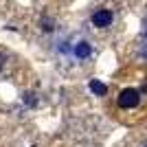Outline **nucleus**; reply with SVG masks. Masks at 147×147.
<instances>
[{
  "label": "nucleus",
  "instance_id": "1",
  "mask_svg": "<svg viewBox=\"0 0 147 147\" xmlns=\"http://www.w3.org/2000/svg\"><path fill=\"white\" fill-rule=\"evenodd\" d=\"M141 101V94L136 88H125V90L119 94V105H121L123 110H129V108H136Z\"/></svg>",
  "mask_w": 147,
  "mask_h": 147
},
{
  "label": "nucleus",
  "instance_id": "2",
  "mask_svg": "<svg viewBox=\"0 0 147 147\" xmlns=\"http://www.w3.org/2000/svg\"><path fill=\"white\" fill-rule=\"evenodd\" d=\"M112 20H114V13H112L110 9H99V11L92 13L90 22L97 26V29H105V26L112 24Z\"/></svg>",
  "mask_w": 147,
  "mask_h": 147
},
{
  "label": "nucleus",
  "instance_id": "3",
  "mask_svg": "<svg viewBox=\"0 0 147 147\" xmlns=\"http://www.w3.org/2000/svg\"><path fill=\"white\" fill-rule=\"evenodd\" d=\"M73 55L77 57V59H88V57L92 55V46L88 42H77L73 46Z\"/></svg>",
  "mask_w": 147,
  "mask_h": 147
},
{
  "label": "nucleus",
  "instance_id": "4",
  "mask_svg": "<svg viewBox=\"0 0 147 147\" xmlns=\"http://www.w3.org/2000/svg\"><path fill=\"white\" fill-rule=\"evenodd\" d=\"M90 90L94 92V94H99V97H103L105 92H108V88H105V84H101V81H97V79H92V81H90Z\"/></svg>",
  "mask_w": 147,
  "mask_h": 147
},
{
  "label": "nucleus",
  "instance_id": "5",
  "mask_svg": "<svg viewBox=\"0 0 147 147\" xmlns=\"http://www.w3.org/2000/svg\"><path fill=\"white\" fill-rule=\"evenodd\" d=\"M145 37H147V26H145Z\"/></svg>",
  "mask_w": 147,
  "mask_h": 147
},
{
  "label": "nucleus",
  "instance_id": "6",
  "mask_svg": "<svg viewBox=\"0 0 147 147\" xmlns=\"http://www.w3.org/2000/svg\"><path fill=\"white\" fill-rule=\"evenodd\" d=\"M0 70H2V61H0Z\"/></svg>",
  "mask_w": 147,
  "mask_h": 147
}]
</instances>
